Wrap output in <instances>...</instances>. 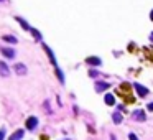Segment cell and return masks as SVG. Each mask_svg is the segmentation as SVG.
<instances>
[{"instance_id": "cell-12", "label": "cell", "mask_w": 153, "mask_h": 140, "mask_svg": "<svg viewBox=\"0 0 153 140\" xmlns=\"http://www.w3.org/2000/svg\"><path fill=\"white\" fill-rule=\"evenodd\" d=\"M23 134H25V132L22 130V129H20V130H17L13 135H12V140H20L22 137H23Z\"/></svg>"}, {"instance_id": "cell-16", "label": "cell", "mask_w": 153, "mask_h": 140, "mask_svg": "<svg viewBox=\"0 0 153 140\" xmlns=\"http://www.w3.org/2000/svg\"><path fill=\"white\" fill-rule=\"evenodd\" d=\"M97 74H99V72H97V71H94V69H91V71H89V76H91V77H96Z\"/></svg>"}, {"instance_id": "cell-18", "label": "cell", "mask_w": 153, "mask_h": 140, "mask_svg": "<svg viewBox=\"0 0 153 140\" xmlns=\"http://www.w3.org/2000/svg\"><path fill=\"white\" fill-rule=\"evenodd\" d=\"M3 139H5V132L0 130V140H3Z\"/></svg>"}, {"instance_id": "cell-2", "label": "cell", "mask_w": 153, "mask_h": 140, "mask_svg": "<svg viewBox=\"0 0 153 140\" xmlns=\"http://www.w3.org/2000/svg\"><path fill=\"white\" fill-rule=\"evenodd\" d=\"M13 69H15V72H17V74H20V76H25V74L28 72L27 66H25V64H22V63H17L13 66Z\"/></svg>"}, {"instance_id": "cell-5", "label": "cell", "mask_w": 153, "mask_h": 140, "mask_svg": "<svg viewBox=\"0 0 153 140\" xmlns=\"http://www.w3.org/2000/svg\"><path fill=\"white\" fill-rule=\"evenodd\" d=\"M133 87L137 89V92H138L140 97H145V96L148 94V89H147V87H143L142 84H133Z\"/></svg>"}, {"instance_id": "cell-15", "label": "cell", "mask_w": 153, "mask_h": 140, "mask_svg": "<svg viewBox=\"0 0 153 140\" xmlns=\"http://www.w3.org/2000/svg\"><path fill=\"white\" fill-rule=\"evenodd\" d=\"M30 32L33 33V36H35L36 40H41V35H40V32H38V30H35V28H30Z\"/></svg>"}, {"instance_id": "cell-21", "label": "cell", "mask_w": 153, "mask_h": 140, "mask_svg": "<svg viewBox=\"0 0 153 140\" xmlns=\"http://www.w3.org/2000/svg\"><path fill=\"white\" fill-rule=\"evenodd\" d=\"M150 40H152V41H153V33H152V35H150Z\"/></svg>"}, {"instance_id": "cell-17", "label": "cell", "mask_w": 153, "mask_h": 140, "mask_svg": "<svg viewBox=\"0 0 153 140\" xmlns=\"http://www.w3.org/2000/svg\"><path fill=\"white\" fill-rule=\"evenodd\" d=\"M129 139H130V140H138V139H137V135H135V134H130V135H129Z\"/></svg>"}, {"instance_id": "cell-10", "label": "cell", "mask_w": 153, "mask_h": 140, "mask_svg": "<svg viewBox=\"0 0 153 140\" xmlns=\"http://www.w3.org/2000/svg\"><path fill=\"white\" fill-rule=\"evenodd\" d=\"M2 40L8 41V43H12V45H17V43H18V40H17L15 36H10V35H3V36H2Z\"/></svg>"}, {"instance_id": "cell-19", "label": "cell", "mask_w": 153, "mask_h": 140, "mask_svg": "<svg viewBox=\"0 0 153 140\" xmlns=\"http://www.w3.org/2000/svg\"><path fill=\"white\" fill-rule=\"evenodd\" d=\"M148 110H153V102H150L148 104Z\"/></svg>"}, {"instance_id": "cell-1", "label": "cell", "mask_w": 153, "mask_h": 140, "mask_svg": "<svg viewBox=\"0 0 153 140\" xmlns=\"http://www.w3.org/2000/svg\"><path fill=\"white\" fill-rule=\"evenodd\" d=\"M119 94H122L125 97V102H133V94H132V89H130V84H122L120 89H119Z\"/></svg>"}, {"instance_id": "cell-9", "label": "cell", "mask_w": 153, "mask_h": 140, "mask_svg": "<svg viewBox=\"0 0 153 140\" xmlns=\"http://www.w3.org/2000/svg\"><path fill=\"white\" fill-rule=\"evenodd\" d=\"M109 89V84L107 82H96V91L97 92H102V91Z\"/></svg>"}, {"instance_id": "cell-11", "label": "cell", "mask_w": 153, "mask_h": 140, "mask_svg": "<svg viewBox=\"0 0 153 140\" xmlns=\"http://www.w3.org/2000/svg\"><path fill=\"white\" fill-rule=\"evenodd\" d=\"M104 99H105V104L107 106H114V104H115V97H114L112 94H107Z\"/></svg>"}, {"instance_id": "cell-4", "label": "cell", "mask_w": 153, "mask_h": 140, "mask_svg": "<svg viewBox=\"0 0 153 140\" xmlns=\"http://www.w3.org/2000/svg\"><path fill=\"white\" fill-rule=\"evenodd\" d=\"M2 54H3L5 58H8V59H13L15 58V50H12V48H7V46H5V48H2Z\"/></svg>"}, {"instance_id": "cell-14", "label": "cell", "mask_w": 153, "mask_h": 140, "mask_svg": "<svg viewBox=\"0 0 153 140\" xmlns=\"http://www.w3.org/2000/svg\"><path fill=\"white\" fill-rule=\"evenodd\" d=\"M17 22H18V23H20V25H22V27H23V28H25V30H30V27H28V25H27V22H25L23 18H20V17H17Z\"/></svg>"}, {"instance_id": "cell-22", "label": "cell", "mask_w": 153, "mask_h": 140, "mask_svg": "<svg viewBox=\"0 0 153 140\" xmlns=\"http://www.w3.org/2000/svg\"><path fill=\"white\" fill-rule=\"evenodd\" d=\"M110 139H112V140H115V139H114V137H110Z\"/></svg>"}, {"instance_id": "cell-20", "label": "cell", "mask_w": 153, "mask_h": 140, "mask_svg": "<svg viewBox=\"0 0 153 140\" xmlns=\"http://www.w3.org/2000/svg\"><path fill=\"white\" fill-rule=\"evenodd\" d=\"M150 20H152V22H153V10H152V12H150Z\"/></svg>"}, {"instance_id": "cell-13", "label": "cell", "mask_w": 153, "mask_h": 140, "mask_svg": "<svg viewBox=\"0 0 153 140\" xmlns=\"http://www.w3.org/2000/svg\"><path fill=\"white\" fill-rule=\"evenodd\" d=\"M112 119H114V122H115V124H120V122H122V115H120L119 112L114 114V115H112Z\"/></svg>"}, {"instance_id": "cell-8", "label": "cell", "mask_w": 153, "mask_h": 140, "mask_svg": "<svg viewBox=\"0 0 153 140\" xmlns=\"http://www.w3.org/2000/svg\"><path fill=\"white\" fill-rule=\"evenodd\" d=\"M86 61H87L89 64H94V66H99V64L102 63V61H101V59L97 58V56H89V58L86 59Z\"/></svg>"}, {"instance_id": "cell-3", "label": "cell", "mask_w": 153, "mask_h": 140, "mask_svg": "<svg viewBox=\"0 0 153 140\" xmlns=\"http://www.w3.org/2000/svg\"><path fill=\"white\" fill-rule=\"evenodd\" d=\"M38 127V119L36 117H28L27 119V129L28 130H35Z\"/></svg>"}, {"instance_id": "cell-6", "label": "cell", "mask_w": 153, "mask_h": 140, "mask_svg": "<svg viewBox=\"0 0 153 140\" xmlns=\"http://www.w3.org/2000/svg\"><path fill=\"white\" fill-rule=\"evenodd\" d=\"M132 119H135V120H140V122H143L145 119H147V115L143 114V110H135V112L132 114Z\"/></svg>"}, {"instance_id": "cell-7", "label": "cell", "mask_w": 153, "mask_h": 140, "mask_svg": "<svg viewBox=\"0 0 153 140\" xmlns=\"http://www.w3.org/2000/svg\"><path fill=\"white\" fill-rule=\"evenodd\" d=\"M8 66L3 63V61H0V76H8Z\"/></svg>"}]
</instances>
